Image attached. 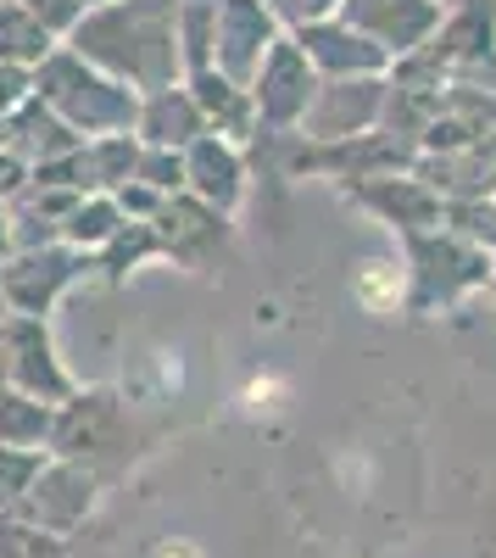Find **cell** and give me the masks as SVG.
I'll return each mask as SVG.
<instances>
[{
	"label": "cell",
	"mask_w": 496,
	"mask_h": 558,
	"mask_svg": "<svg viewBox=\"0 0 496 558\" xmlns=\"http://www.w3.org/2000/svg\"><path fill=\"white\" fill-rule=\"evenodd\" d=\"M157 558H201L190 542H168V547H157Z\"/></svg>",
	"instance_id": "cell-2"
},
{
	"label": "cell",
	"mask_w": 496,
	"mask_h": 558,
	"mask_svg": "<svg viewBox=\"0 0 496 558\" xmlns=\"http://www.w3.org/2000/svg\"><path fill=\"white\" fill-rule=\"evenodd\" d=\"M363 296H369L374 307H385V302L396 296V286H390V279H385V274H369V279H363Z\"/></svg>",
	"instance_id": "cell-1"
}]
</instances>
